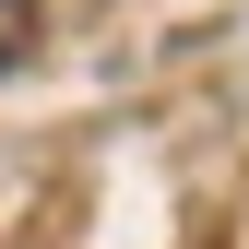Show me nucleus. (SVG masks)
Returning <instances> with one entry per match:
<instances>
[{"instance_id": "obj_1", "label": "nucleus", "mask_w": 249, "mask_h": 249, "mask_svg": "<svg viewBox=\"0 0 249 249\" xmlns=\"http://www.w3.org/2000/svg\"><path fill=\"white\" fill-rule=\"evenodd\" d=\"M12 36H24V0H0V48H12Z\"/></svg>"}]
</instances>
